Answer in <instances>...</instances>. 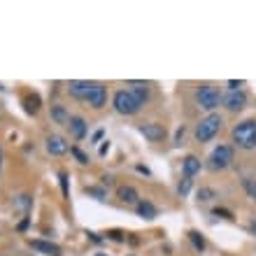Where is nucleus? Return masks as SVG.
<instances>
[{"label":"nucleus","instance_id":"f257e3e1","mask_svg":"<svg viewBox=\"0 0 256 256\" xmlns=\"http://www.w3.org/2000/svg\"><path fill=\"white\" fill-rule=\"evenodd\" d=\"M233 144L240 149H256V119H245L230 131Z\"/></svg>","mask_w":256,"mask_h":256},{"label":"nucleus","instance_id":"f03ea898","mask_svg":"<svg viewBox=\"0 0 256 256\" xmlns=\"http://www.w3.org/2000/svg\"><path fill=\"white\" fill-rule=\"evenodd\" d=\"M221 126H224V119H221L219 114H207V116H203L198 124H196V131H194V135H196V140L198 142H210L217 135V133L221 131Z\"/></svg>","mask_w":256,"mask_h":256},{"label":"nucleus","instance_id":"7ed1b4c3","mask_svg":"<svg viewBox=\"0 0 256 256\" xmlns=\"http://www.w3.org/2000/svg\"><path fill=\"white\" fill-rule=\"evenodd\" d=\"M112 107H114L116 114H124V116H131V114H138L140 112V103L135 100L131 91H126V88H119L112 98Z\"/></svg>","mask_w":256,"mask_h":256},{"label":"nucleus","instance_id":"20e7f679","mask_svg":"<svg viewBox=\"0 0 256 256\" xmlns=\"http://www.w3.org/2000/svg\"><path fill=\"white\" fill-rule=\"evenodd\" d=\"M196 103H198V107H203V110H207V112H212L214 107H219V103H221L219 88L212 86V84H203V86H198L196 88Z\"/></svg>","mask_w":256,"mask_h":256},{"label":"nucleus","instance_id":"39448f33","mask_svg":"<svg viewBox=\"0 0 256 256\" xmlns=\"http://www.w3.org/2000/svg\"><path fill=\"white\" fill-rule=\"evenodd\" d=\"M230 163H233V147H228V144H219V147L210 154L207 168L212 170V172H219V170L228 168Z\"/></svg>","mask_w":256,"mask_h":256},{"label":"nucleus","instance_id":"423d86ee","mask_svg":"<svg viewBox=\"0 0 256 256\" xmlns=\"http://www.w3.org/2000/svg\"><path fill=\"white\" fill-rule=\"evenodd\" d=\"M221 100H224V107H226L228 112H242L245 105H247V96H245L242 91H230L228 96H224Z\"/></svg>","mask_w":256,"mask_h":256},{"label":"nucleus","instance_id":"0eeeda50","mask_svg":"<svg viewBox=\"0 0 256 256\" xmlns=\"http://www.w3.org/2000/svg\"><path fill=\"white\" fill-rule=\"evenodd\" d=\"M44 147H47V151H49L52 156H63V154H68V149H70V144L63 140L61 135H49V138L44 140Z\"/></svg>","mask_w":256,"mask_h":256},{"label":"nucleus","instance_id":"6e6552de","mask_svg":"<svg viewBox=\"0 0 256 256\" xmlns=\"http://www.w3.org/2000/svg\"><path fill=\"white\" fill-rule=\"evenodd\" d=\"M140 133L149 142H161L163 138H166V128H163L161 124H154V121H149V124H140Z\"/></svg>","mask_w":256,"mask_h":256},{"label":"nucleus","instance_id":"1a4fd4ad","mask_svg":"<svg viewBox=\"0 0 256 256\" xmlns=\"http://www.w3.org/2000/svg\"><path fill=\"white\" fill-rule=\"evenodd\" d=\"M96 86V82H70L68 84V93L77 100H86V96L91 93V88Z\"/></svg>","mask_w":256,"mask_h":256},{"label":"nucleus","instance_id":"9d476101","mask_svg":"<svg viewBox=\"0 0 256 256\" xmlns=\"http://www.w3.org/2000/svg\"><path fill=\"white\" fill-rule=\"evenodd\" d=\"M86 103L93 107V110H100V107L107 103V91H105V86L96 82V86L91 88V93L86 96Z\"/></svg>","mask_w":256,"mask_h":256},{"label":"nucleus","instance_id":"9b49d317","mask_svg":"<svg viewBox=\"0 0 256 256\" xmlns=\"http://www.w3.org/2000/svg\"><path fill=\"white\" fill-rule=\"evenodd\" d=\"M116 198H119L121 203H126V205H133V203L138 205L140 203V200H138V198H140L138 191H135L133 186H128V184H121L119 189H116Z\"/></svg>","mask_w":256,"mask_h":256},{"label":"nucleus","instance_id":"f8f14e48","mask_svg":"<svg viewBox=\"0 0 256 256\" xmlns=\"http://www.w3.org/2000/svg\"><path fill=\"white\" fill-rule=\"evenodd\" d=\"M200 168H203V163H200V159H198V156H194V154L184 156V161H182V170H184V177H194L196 172H200Z\"/></svg>","mask_w":256,"mask_h":256},{"label":"nucleus","instance_id":"ddd939ff","mask_svg":"<svg viewBox=\"0 0 256 256\" xmlns=\"http://www.w3.org/2000/svg\"><path fill=\"white\" fill-rule=\"evenodd\" d=\"M68 128H70V133H72V138L75 140H82L84 135H86V121L82 119V116H70V124H68Z\"/></svg>","mask_w":256,"mask_h":256},{"label":"nucleus","instance_id":"4468645a","mask_svg":"<svg viewBox=\"0 0 256 256\" xmlns=\"http://www.w3.org/2000/svg\"><path fill=\"white\" fill-rule=\"evenodd\" d=\"M52 119L56 121V124L68 126V124H70V112L65 110V105H61V103H54V105H52Z\"/></svg>","mask_w":256,"mask_h":256},{"label":"nucleus","instance_id":"2eb2a0df","mask_svg":"<svg viewBox=\"0 0 256 256\" xmlns=\"http://www.w3.org/2000/svg\"><path fill=\"white\" fill-rule=\"evenodd\" d=\"M30 247L35 252H42V254H52V256H58L61 249L56 247L54 242H44V240H30Z\"/></svg>","mask_w":256,"mask_h":256},{"label":"nucleus","instance_id":"dca6fc26","mask_svg":"<svg viewBox=\"0 0 256 256\" xmlns=\"http://www.w3.org/2000/svg\"><path fill=\"white\" fill-rule=\"evenodd\" d=\"M131 93L135 96V100H138L140 105H144V103L149 100V86H147V84H142V82H133Z\"/></svg>","mask_w":256,"mask_h":256},{"label":"nucleus","instance_id":"f3484780","mask_svg":"<svg viewBox=\"0 0 256 256\" xmlns=\"http://www.w3.org/2000/svg\"><path fill=\"white\" fill-rule=\"evenodd\" d=\"M138 214H140L142 219H156V207L149 203V200H140L138 203Z\"/></svg>","mask_w":256,"mask_h":256},{"label":"nucleus","instance_id":"a211bd4d","mask_svg":"<svg viewBox=\"0 0 256 256\" xmlns=\"http://www.w3.org/2000/svg\"><path fill=\"white\" fill-rule=\"evenodd\" d=\"M24 103H26V112H30V114H35L37 110H40V98L37 96H26Z\"/></svg>","mask_w":256,"mask_h":256},{"label":"nucleus","instance_id":"6ab92c4d","mask_svg":"<svg viewBox=\"0 0 256 256\" xmlns=\"http://www.w3.org/2000/svg\"><path fill=\"white\" fill-rule=\"evenodd\" d=\"M212 198H217V191L210 189V186H203V189L198 191V200H200V203H207V200H212Z\"/></svg>","mask_w":256,"mask_h":256},{"label":"nucleus","instance_id":"aec40b11","mask_svg":"<svg viewBox=\"0 0 256 256\" xmlns=\"http://www.w3.org/2000/svg\"><path fill=\"white\" fill-rule=\"evenodd\" d=\"M189 238H191V242H194V247L198 249V252H203V249H205V240H203V235H200L198 230H191V233H189Z\"/></svg>","mask_w":256,"mask_h":256},{"label":"nucleus","instance_id":"412c9836","mask_svg":"<svg viewBox=\"0 0 256 256\" xmlns=\"http://www.w3.org/2000/svg\"><path fill=\"white\" fill-rule=\"evenodd\" d=\"M191 191V177H184V179H179V184H177V194L179 196H186Z\"/></svg>","mask_w":256,"mask_h":256},{"label":"nucleus","instance_id":"4be33fe9","mask_svg":"<svg viewBox=\"0 0 256 256\" xmlns=\"http://www.w3.org/2000/svg\"><path fill=\"white\" fill-rule=\"evenodd\" d=\"M70 151L75 154V159H77V163H82V166H86V163H88V156L80 149V147H70Z\"/></svg>","mask_w":256,"mask_h":256},{"label":"nucleus","instance_id":"5701e85b","mask_svg":"<svg viewBox=\"0 0 256 256\" xmlns=\"http://www.w3.org/2000/svg\"><path fill=\"white\" fill-rule=\"evenodd\" d=\"M86 194H88V196H96L98 200H103V198H105V191H103V189H93V186H88Z\"/></svg>","mask_w":256,"mask_h":256},{"label":"nucleus","instance_id":"b1692460","mask_svg":"<svg viewBox=\"0 0 256 256\" xmlns=\"http://www.w3.org/2000/svg\"><path fill=\"white\" fill-rule=\"evenodd\" d=\"M61 189H63V196L68 198L70 191H68V175H65V172H61Z\"/></svg>","mask_w":256,"mask_h":256},{"label":"nucleus","instance_id":"393cba45","mask_svg":"<svg viewBox=\"0 0 256 256\" xmlns=\"http://www.w3.org/2000/svg\"><path fill=\"white\" fill-rule=\"evenodd\" d=\"M245 186H247L249 196H252V198H256V184H254V182H252V179H245Z\"/></svg>","mask_w":256,"mask_h":256},{"label":"nucleus","instance_id":"a878e982","mask_svg":"<svg viewBox=\"0 0 256 256\" xmlns=\"http://www.w3.org/2000/svg\"><path fill=\"white\" fill-rule=\"evenodd\" d=\"M214 214H217V217L221 214V217H226V219H233V214H230L228 210H219V207H217V210H214Z\"/></svg>","mask_w":256,"mask_h":256},{"label":"nucleus","instance_id":"bb28decb","mask_svg":"<svg viewBox=\"0 0 256 256\" xmlns=\"http://www.w3.org/2000/svg\"><path fill=\"white\" fill-rule=\"evenodd\" d=\"M245 82H235V80H230L228 82V86H230V91H240V86H242Z\"/></svg>","mask_w":256,"mask_h":256},{"label":"nucleus","instance_id":"cd10ccee","mask_svg":"<svg viewBox=\"0 0 256 256\" xmlns=\"http://www.w3.org/2000/svg\"><path fill=\"white\" fill-rule=\"evenodd\" d=\"M121 235H124L121 230H110V233H107V238H112V240H121Z\"/></svg>","mask_w":256,"mask_h":256},{"label":"nucleus","instance_id":"c85d7f7f","mask_svg":"<svg viewBox=\"0 0 256 256\" xmlns=\"http://www.w3.org/2000/svg\"><path fill=\"white\" fill-rule=\"evenodd\" d=\"M182 138H184V126H179V128H177V138H175V144H179V142H182Z\"/></svg>","mask_w":256,"mask_h":256},{"label":"nucleus","instance_id":"c756f323","mask_svg":"<svg viewBox=\"0 0 256 256\" xmlns=\"http://www.w3.org/2000/svg\"><path fill=\"white\" fill-rule=\"evenodd\" d=\"M107 149H110V144H103V147H100V156H105Z\"/></svg>","mask_w":256,"mask_h":256},{"label":"nucleus","instance_id":"7c9ffc66","mask_svg":"<svg viewBox=\"0 0 256 256\" xmlns=\"http://www.w3.org/2000/svg\"><path fill=\"white\" fill-rule=\"evenodd\" d=\"M0 166H2V149H0Z\"/></svg>","mask_w":256,"mask_h":256},{"label":"nucleus","instance_id":"2f4dec72","mask_svg":"<svg viewBox=\"0 0 256 256\" xmlns=\"http://www.w3.org/2000/svg\"><path fill=\"white\" fill-rule=\"evenodd\" d=\"M96 256H107V254H103V252H98V254Z\"/></svg>","mask_w":256,"mask_h":256}]
</instances>
